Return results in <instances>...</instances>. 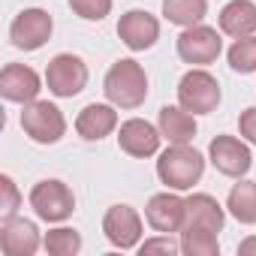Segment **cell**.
Wrapping results in <instances>:
<instances>
[{
	"label": "cell",
	"instance_id": "19",
	"mask_svg": "<svg viewBox=\"0 0 256 256\" xmlns=\"http://www.w3.org/2000/svg\"><path fill=\"white\" fill-rule=\"evenodd\" d=\"M226 223L223 217V208L214 196L208 193H193L187 199V211H184V226H208L214 232H220Z\"/></svg>",
	"mask_w": 256,
	"mask_h": 256
},
{
	"label": "cell",
	"instance_id": "2",
	"mask_svg": "<svg viewBox=\"0 0 256 256\" xmlns=\"http://www.w3.org/2000/svg\"><path fill=\"white\" fill-rule=\"evenodd\" d=\"M205 172V157L190 142H172L157 160V178L169 190H190Z\"/></svg>",
	"mask_w": 256,
	"mask_h": 256
},
{
	"label": "cell",
	"instance_id": "12",
	"mask_svg": "<svg viewBox=\"0 0 256 256\" xmlns=\"http://www.w3.org/2000/svg\"><path fill=\"white\" fill-rule=\"evenodd\" d=\"M160 139H163V133L154 124L142 120V118L124 120L120 130H118V145H120L124 154H130V157H154L160 151Z\"/></svg>",
	"mask_w": 256,
	"mask_h": 256
},
{
	"label": "cell",
	"instance_id": "21",
	"mask_svg": "<svg viewBox=\"0 0 256 256\" xmlns=\"http://www.w3.org/2000/svg\"><path fill=\"white\" fill-rule=\"evenodd\" d=\"M181 253L187 256H217L220 241L208 226H181Z\"/></svg>",
	"mask_w": 256,
	"mask_h": 256
},
{
	"label": "cell",
	"instance_id": "23",
	"mask_svg": "<svg viewBox=\"0 0 256 256\" xmlns=\"http://www.w3.org/2000/svg\"><path fill=\"white\" fill-rule=\"evenodd\" d=\"M42 247L52 253V256H76L82 250V235L70 226H60V229H52L46 232L42 238Z\"/></svg>",
	"mask_w": 256,
	"mask_h": 256
},
{
	"label": "cell",
	"instance_id": "29",
	"mask_svg": "<svg viewBox=\"0 0 256 256\" xmlns=\"http://www.w3.org/2000/svg\"><path fill=\"white\" fill-rule=\"evenodd\" d=\"M238 253H241V256H247V253H256V238H244V241L238 244Z\"/></svg>",
	"mask_w": 256,
	"mask_h": 256
},
{
	"label": "cell",
	"instance_id": "7",
	"mask_svg": "<svg viewBox=\"0 0 256 256\" xmlns=\"http://www.w3.org/2000/svg\"><path fill=\"white\" fill-rule=\"evenodd\" d=\"M178 58L184 64H193V66H208L220 58L223 52V40L214 28H205V24H193V28H184V34L178 36Z\"/></svg>",
	"mask_w": 256,
	"mask_h": 256
},
{
	"label": "cell",
	"instance_id": "5",
	"mask_svg": "<svg viewBox=\"0 0 256 256\" xmlns=\"http://www.w3.org/2000/svg\"><path fill=\"white\" fill-rule=\"evenodd\" d=\"M30 208L46 223H64L76 211V196H72V190L64 181L48 178V181L34 184V190H30Z\"/></svg>",
	"mask_w": 256,
	"mask_h": 256
},
{
	"label": "cell",
	"instance_id": "18",
	"mask_svg": "<svg viewBox=\"0 0 256 256\" xmlns=\"http://www.w3.org/2000/svg\"><path fill=\"white\" fill-rule=\"evenodd\" d=\"M196 130H199L196 118L184 106H163L160 108V133H163V139H169V145L172 142H193Z\"/></svg>",
	"mask_w": 256,
	"mask_h": 256
},
{
	"label": "cell",
	"instance_id": "27",
	"mask_svg": "<svg viewBox=\"0 0 256 256\" xmlns=\"http://www.w3.org/2000/svg\"><path fill=\"white\" fill-rule=\"evenodd\" d=\"M139 250H142V256H145V253H169V256H172V253H178V250H181V241L175 244L169 235H160V238H151V241H145Z\"/></svg>",
	"mask_w": 256,
	"mask_h": 256
},
{
	"label": "cell",
	"instance_id": "11",
	"mask_svg": "<svg viewBox=\"0 0 256 256\" xmlns=\"http://www.w3.org/2000/svg\"><path fill=\"white\" fill-rule=\"evenodd\" d=\"M118 36L130 52H145L160 40V22L148 10H130L118 22Z\"/></svg>",
	"mask_w": 256,
	"mask_h": 256
},
{
	"label": "cell",
	"instance_id": "10",
	"mask_svg": "<svg viewBox=\"0 0 256 256\" xmlns=\"http://www.w3.org/2000/svg\"><path fill=\"white\" fill-rule=\"evenodd\" d=\"M102 232L106 238L120 247V250H133L142 238V217L130 205H112L102 217Z\"/></svg>",
	"mask_w": 256,
	"mask_h": 256
},
{
	"label": "cell",
	"instance_id": "20",
	"mask_svg": "<svg viewBox=\"0 0 256 256\" xmlns=\"http://www.w3.org/2000/svg\"><path fill=\"white\" fill-rule=\"evenodd\" d=\"M226 208H229V214H232L238 223L253 226V223H256V181H238V184L229 190Z\"/></svg>",
	"mask_w": 256,
	"mask_h": 256
},
{
	"label": "cell",
	"instance_id": "15",
	"mask_svg": "<svg viewBox=\"0 0 256 256\" xmlns=\"http://www.w3.org/2000/svg\"><path fill=\"white\" fill-rule=\"evenodd\" d=\"M42 90V82L36 76V70L24 66V64H6L4 72H0V94L10 102H34Z\"/></svg>",
	"mask_w": 256,
	"mask_h": 256
},
{
	"label": "cell",
	"instance_id": "26",
	"mask_svg": "<svg viewBox=\"0 0 256 256\" xmlns=\"http://www.w3.org/2000/svg\"><path fill=\"white\" fill-rule=\"evenodd\" d=\"M0 190H4V202H0V214L4 217H12L22 205V196H18V187L10 175H0Z\"/></svg>",
	"mask_w": 256,
	"mask_h": 256
},
{
	"label": "cell",
	"instance_id": "16",
	"mask_svg": "<svg viewBox=\"0 0 256 256\" xmlns=\"http://www.w3.org/2000/svg\"><path fill=\"white\" fill-rule=\"evenodd\" d=\"M118 106H106V102H90L78 112L76 118V133L84 142H100L106 139L114 126H118Z\"/></svg>",
	"mask_w": 256,
	"mask_h": 256
},
{
	"label": "cell",
	"instance_id": "24",
	"mask_svg": "<svg viewBox=\"0 0 256 256\" xmlns=\"http://www.w3.org/2000/svg\"><path fill=\"white\" fill-rule=\"evenodd\" d=\"M229 66L235 72H256V36H241L229 48Z\"/></svg>",
	"mask_w": 256,
	"mask_h": 256
},
{
	"label": "cell",
	"instance_id": "1",
	"mask_svg": "<svg viewBox=\"0 0 256 256\" xmlns=\"http://www.w3.org/2000/svg\"><path fill=\"white\" fill-rule=\"evenodd\" d=\"M102 90H106V100L118 108H139L148 100V76L139 60L124 58L108 66Z\"/></svg>",
	"mask_w": 256,
	"mask_h": 256
},
{
	"label": "cell",
	"instance_id": "3",
	"mask_svg": "<svg viewBox=\"0 0 256 256\" xmlns=\"http://www.w3.org/2000/svg\"><path fill=\"white\" fill-rule=\"evenodd\" d=\"M22 130L36 142V145H54L66 133V118L64 112L48 102V100H34L22 112Z\"/></svg>",
	"mask_w": 256,
	"mask_h": 256
},
{
	"label": "cell",
	"instance_id": "8",
	"mask_svg": "<svg viewBox=\"0 0 256 256\" xmlns=\"http://www.w3.org/2000/svg\"><path fill=\"white\" fill-rule=\"evenodd\" d=\"M52 30H54L52 16L46 10L30 6V10H22L16 16V22L10 24V40L22 52H36V48H42L52 40Z\"/></svg>",
	"mask_w": 256,
	"mask_h": 256
},
{
	"label": "cell",
	"instance_id": "4",
	"mask_svg": "<svg viewBox=\"0 0 256 256\" xmlns=\"http://www.w3.org/2000/svg\"><path fill=\"white\" fill-rule=\"evenodd\" d=\"M178 106L193 114H211L220 106V84L208 70H190L178 82Z\"/></svg>",
	"mask_w": 256,
	"mask_h": 256
},
{
	"label": "cell",
	"instance_id": "28",
	"mask_svg": "<svg viewBox=\"0 0 256 256\" xmlns=\"http://www.w3.org/2000/svg\"><path fill=\"white\" fill-rule=\"evenodd\" d=\"M238 130H241V136H244L250 145H256V106H250V108L241 112V118H238Z\"/></svg>",
	"mask_w": 256,
	"mask_h": 256
},
{
	"label": "cell",
	"instance_id": "9",
	"mask_svg": "<svg viewBox=\"0 0 256 256\" xmlns=\"http://www.w3.org/2000/svg\"><path fill=\"white\" fill-rule=\"evenodd\" d=\"M208 160L214 163V169L226 178H241L250 172L253 166V154L250 148L235 139V136H214L208 145Z\"/></svg>",
	"mask_w": 256,
	"mask_h": 256
},
{
	"label": "cell",
	"instance_id": "25",
	"mask_svg": "<svg viewBox=\"0 0 256 256\" xmlns=\"http://www.w3.org/2000/svg\"><path fill=\"white\" fill-rule=\"evenodd\" d=\"M70 10L84 22H102L112 12V0H70Z\"/></svg>",
	"mask_w": 256,
	"mask_h": 256
},
{
	"label": "cell",
	"instance_id": "13",
	"mask_svg": "<svg viewBox=\"0 0 256 256\" xmlns=\"http://www.w3.org/2000/svg\"><path fill=\"white\" fill-rule=\"evenodd\" d=\"M0 250L6 256H34L40 250V229L24 217H4L0 223Z\"/></svg>",
	"mask_w": 256,
	"mask_h": 256
},
{
	"label": "cell",
	"instance_id": "17",
	"mask_svg": "<svg viewBox=\"0 0 256 256\" xmlns=\"http://www.w3.org/2000/svg\"><path fill=\"white\" fill-rule=\"evenodd\" d=\"M220 30L226 36H253L256 34V4L250 0H232L220 10Z\"/></svg>",
	"mask_w": 256,
	"mask_h": 256
},
{
	"label": "cell",
	"instance_id": "22",
	"mask_svg": "<svg viewBox=\"0 0 256 256\" xmlns=\"http://www.w3.org/2000/svg\"><path fill=\"white\" fill-rule=\"evenodd\" d=\"M208 12V0H163V16L166 22L178 28H193L205 18Z\"/></svg>",
	"mask_w": 256,
	"mask_h": 256
},
{
	"label": "cell",
	"instance_id": "6",
	"mask_svg": "<svg viewBox=\"0 0 256 256\" xmlns=\"http://www.w3.org/2000/svg\"><path fill=\"white\" fill-rule=\"evenodd\" d=\"M46 84L54 96L70 100L84 90L88 84V66L78 54H54L46 66Z\"/></svg>",
	"mask_w": 256,
	"mask_h": 256
},
{
	"label": "cell",
	"instance_id": "14",
	"mask_svg": "<svg viewBox=\"0 0 256 256\" xmlns=\"http://www.w3.org/2000/svg\"><path fill=\"white\" fill-rule=\"evenodd\" d=\"M184 211H187V199H181L178 193H157L148 199V208H145V217L151 223L154 232L160 235H172L184 226Z\"/></svg>",
	"mask_w": 256,
	"mask_h": 256
}]
</instances>
